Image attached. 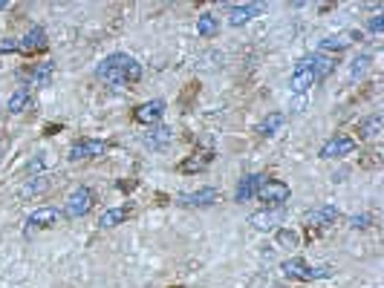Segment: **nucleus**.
I'll use <instances>...</instances> for the list:
<instances>
[{
	"mask_svg": "<svg viewBox=\"0 0 384 288\" xmlns=\"http://www.w3.org/2000/svg\"><path fill=\"white\" fill-rule=\"evenodd\" d=\"M260 12H263L260 4H237V6H229V23H232V26H243V23L254 20Z\"/></svg>",
	"mask_w": 384,
	"mask_h": 288,
	"instance_id": "16",
	"label": "nucleus"
},
{
	"mask_svg": "<svg viewBox=\"0 0 384 288\" xmlns=\"http://www.w3.org/2000/svg\"><path fill=\"white\" fill-rule=\"evenodd\" d=\"M309 63H312V70H315V78H318V81H324L327 75H332V70H335V63H338V58H332V55H321V52H315V55H309Z\"/></svg>",
	"mask_w": 384,
	"mask_h": 288,
	"instance_id": "18",
	"label": "nucleus"
},
{
	"mask_svg": "<svg viewBox=\"0 0 384 288\" xmlns=\"http://www.w3.org/2000/svg\"><path fill=\"white\" fill-rule=\"evenodd\" d=\"M275 239H277V245H280V248H286V251H295V248L301 245V237H298L292 228H280Z\"/></svg>",
	"mask_w": 384,
	"mask_h": 288,
	"instance_id": "27",
	"label": "nucleus"
},
{
	"mask_svg": "<svg viewBox=\"0 0 384 288\" xmlns=\"http://www.w3.org/2000/svg\"><path fill=\"white\" fill-rule=\"evenodd\" d=\"M353 150H356V139L338 133L321 147V158H344V156H353Z\"/></svg>",
	"mask_w": 384,
	"mask_h": 288,
	"instance_id": "10",
	"label": "nucleus"
},
{
	"mask_svg": "<svg viewBox=\"0 0 384 288\" xmlns=\"http://www.w3.org/2000/svg\"><path fill=\"white\" fill-rule=\"evenodd\" d=\"M107 153V142L102 139H78L70 147V162H84V158H99Z\"/></svg>",
	"mask_w": 384,
	"mask_h": 288,
	"instance_id": "7",
	"label": "nucleus"
},
{
	"mask_svg": "<svg viewBox=\"0 0 384 288\" xmlns=\"http://www.w3.org/2000/svg\"><path fill=\"white\" fill-rule=\"evenodd\" d=\"M44 46H47V32L41 26H32L26 35L18 41V52L20 55H38Z\"/></svg>",
	"mask_w": 384,
	"mask_h": 288,
	"instance_id": "11",
	"label": "nucleus"
},
{
	"mask_svg": "<svg viewBox=\"0 0 384 288\" xmlns=\"http://www.w3.org/2000/svg\"><path fill=\"white\" fill-rule=\"evenodd\" d=\"M220 199V194L214 187H200V190H191V194H176V205L182 208H208Z\"/></svg>",
	"mask_w": 384,
	"mask_h": 288,
	"instance_id": "8",
	"label": "nucleus"
},
{
	"mask_svg": "<svg viewBox=\"0 0 384 288\" xmlns=\"http://www.w3.org/2000/svg\"><path fill=\"white\" fill-rule=\"evenodd\" d=\"M266 184V176L263 173H246L240 182H237V190H234V202H248L260 194V187Z\"/></svg>",
	"mask_w": 384,
	"mask_h": 288,
	"instance_id": "9",
	"label": "nucleus"
},
{
	"mask_svg": "<svg viewBox=\"0 0 384 288\" xmlns=\"http://www.w3.org/2000/svg\"><path fill=\"white\" fill-rule=\"evenodd\" d=\"M171 142H174V133H171V127H165V124H153L150 133L145 136V144L153 147V150H165Z\"/></svg>",
	"mask_w": 384,
	"mask_h": 288,
	"instance_id": "17",
	"label": "nucleus"
},
{
	"mask_svg": "<svg viewBox=\"0 0 384 288\" xmlns=\"http://www.w3.org/2000/svg\"><path fill=\"white\" fill-rule=\"evenodd\" d=\"M286 211L283 208H266V211H258V213H251V225L258 228V231H275L280 222H283Z\"/></svg>",
	"mask_w": 384,
	"mask_h": 288,
	"instance_id": "12",
	"label": "nucleus"
},
{
	"mask_svg": "<svg viewBox=\"0 0 384 288\" xmlns=\"http://www.w3.org/2000/svg\"><path fill=\"white\" fill-rule=\"evenodd\" d=\"M6 52H18V41L15 38H4V41H0V55H6Z\"/></svg>",
	"mask_w": 384,
	"mask_h": 288,
	"instance_id": "31",
	"label": "nucleus"
},
{
	"mask_svg": "<svg viewBox=\"0 0 384 288\" xmlns=\"http://www.w3.org/2000/svg\"><path fill=\"white\" fill-rule=\"evenodd\" d=\"M381 130H384V118H381L378 113L367 115V118L359 124V133H361V139H376Z\"/></svg>",
	"mask_w": 384,
	"mask_h": 288,
	"instance_id": "21",
	"label": "nucleus"
},
{
	"mask_svg": "<svg viewBox=\"0 0 384 288\" xmlns=\"http://www.w3.org/2000/svg\"><path fill=\"white\" fill-rule=\"evenodd\" d=\"M6 6H9V4H6V0H0V9H6Z\"/></svg>",
	"mask_w": 384,
	"mask_h": 288,
	"instance_id": "32",
	"label": "nucleus"
},
{
	"mask_svg": "<svg viewBox=\"0 0 384 288\" xmlns=\"http://www.w3.org/2000/svg\"><path fill=\"white\" fill-rule=\"evenodd\" d=\"M0 150H4V133H0Z\"/></svg>",
	"mask_w": 384,
	"mask_h": 288,
	"instance_id": "33",
	"label": "nucleus"
},
{
	"mask_svg": "<svg viewBox=\"0 0 384 288\" xmlns=\"http://www.w3.org/2000/svg\"><path fill=\"white\" fill-rule=\"evenodd\" d=\"M127 216H131V208H110V211H104V213L99 216V228H102V231L116 228V225H121Z\"/></svg>",
	"mask_w": 384,
	"mask_h": 288,
	"instance_id": "19",
	"label": "nucleus"
},
{
	"mask_svg": "<svg viewBox=\"0 0 384 288\" xmlns=\"http://www.w3.org/2000/svg\"><path fill=\"white\" fill-rule=\"evenodd\" d=\"M47 187H49V182H47V179H32V182L26 184V190H23V196H35V194H44Z\"/></svg>",
	"mask_w": 384,
	"mask_h": 288,
	"instance_id": "29",
	"label": "nucleus"
},
{
	"mask_svg": "<svg viewBox=\"0 0 384 288\" xmlns=\"http://www.w3.org/2000/svg\"><path fill=\"white\" fill-rule=\"evenodd\" d=\"M29 101H32L29 89H15V92L9 95V101H6V110H9L12 115H18V113H23V110L29 107Z\"/></svg>",
	"mask_w": 384,
	"mask_h": 288,
	"instance_id": "24",
	"label": "nucleus"
},
{
	"mask_svg": "<svg viewBox=\"0 0 384 288\" xmlns=\"http://www.w3.org/2000/svg\"><path fill=\"white\" fill-rule=\"evenodd\" d=\"M349 44H353V32H341V35H330V38H324L321 44H318V52H321V55H332V58H338Z\"/></svg>",
	"mask_w": 384,
	"mask_h": 288,
	"instance_id": "15",
	"label": "nucleus"
},
{
	"mask_svg": "<svg viewBox=\"0 0 384 288\" xmlns=\"http://www.w3.org/2000/svg\"><path fill=\"white\" fill-rule=\"evenodd\" d=\"M283 127V113H272V115H266L263 121H260V127H258V136L260 139H269V136H275L277 130Z\"/></svg>",
	"mask_w": 384,
	"mask_h": 288,
	"instance_id": "25",
	"label": "nucleus"
},
{
	"mask_svg": "<svg viewBox=\"0 0 384 288\" xmlns=\"http://www.w3.org/2000/svg\"><path fill=\"white\" fill-rule=\"evenodd\" d=\"M370 63H373V55H367V52L356 55V61L349 63V78H353V81H361V78L370 73Z\"/></svg>",
	"mask_w": 384,
	"mask_h": 288,
	"instance_id": "23",
	"label": "nucleus"
},
{
	"mask_svg": "<svg viewBox=\"0 0 384 288\" xmlns=\"http://www.w3.org/2000/svg\"><path fill=\"white\" fill-rule=\"evenodd\" d=\"M61 222V211L58 208H38L26 216V237H32L35 231H49Z\"/></svg>",
	"mask_w": 384,
	"mask_h": 288,
	"instance_id": "4",
	"label": "nucleus"
},
{
	"mask_svg": "<svg viewBox=\"0 0 384 288\" xmlns=\"http://www.w3.org/2000/svg\"><path fill=\"white\" fill-rule=\"evenodd\" d=\"M367 29L373 32V35H378V32L384 29V15H373V18L367 20Z\"/></svg>",
	"mask_w": 384,
	"mask_h": 288,
	"instance_id": "30",
	"label": "nucleus"
},
{
	"mask_svg": "<svg viewBox=\"0 0 384 288\" xmlns=\"http://www.w3.org/2000/svg\"><path fill=\"white\" fill-rule=\"evenodd\" d=\"M162 113H165V101H162V99H153V101H145V104H139V107L133 110V121L153 127L159 118H162Z\"/></svg>",
	"mask_w": 384,
	"mask_h": 288,
	"instance_id": "13",
	"label": "nucleus"
},
{
	"mask_svg": "<svg viewBox=\"0 0 384 288\" xmlns=\"http://www.w3.org/2000/svg\"><path fill=\"white\" fill-rule=\"evenodd\" d=\"M197 32L203 38H214L217 32H220V20L211 15V12H205V15H200V20H197Z\"/></svg>",
	"mask_w": 384,
	"mask_h": 288,
	"instance_id": "26",
	"label": "nucleus"
},
{
	"mask_svg": "<svg viewBox=\"0 0 384 288\" xmlns=\"http://www.w3.org/2000/svg\"><path fill=\"white\" fill-rule=\"evenodd\" d=\"M52 78H55V63L52 61H44L32 70V87H49Z\"/></svg>",
	"mask_w": 384,
	"mask_h": 288,
	"instance_id": "20",
	"label": "nucleus"
},
{
	"mask_svg": "<svg viewBox=\"0 0 384 288\" xmlns=\"http://www.w3.org/2000/svg\"><path fill=\"white\" fill-rule=\"evenodd\" d=\"M95 78L113 89H124L127 84H136L142 78V63L124 52H113L95 67Z\"/></svg>",
	"mask_w": 384,
	"mask_h": 288,
	"instance_id": "1",
	"label": "nucleus"
},
{
	"mask_svg": "<svg viewBox=\"0 0 384 288\" xmlns=\"http://www.w3.org/2000/svg\"><path fill=\"white\" fill-rule=\"evenodd\" d=\"M211 162V150L208 153H194L191 158H185V162L179 165V173H197V170H205Z\"/></svg>",
	"mask_w": 384,
	"mask_h": 288,
	"instance_id": "22",
	"label": "nucleus"
},
{
	"mask_svg": "<svg viewBox=\"0 0 384 288\" xmlns=\"http://www.w3.org/2000/svg\"><path fill=\"white\" fill-rule=\"evenodd\" d=\"M370 222H373L370 213H356V216H349V228H353V231H364V228H370Z\"/></svg>",
	"mask_w": 384,
	"mask_h": 288,
	"instance_id": "28",
	"label": "nucleus"
},
{
	"mask_svg": "<svg viewBox=\"0 0 384 288\" xmlns=\"http://www.w3.org/2000/svg\"><path fill=\"white\" fill-rule=\"evenodd\" d=\"M289 184L286 182H277V179H266V184L260 187V194H258V199L260 202H266L269 208H283L286 202H289Z\"/></svg>",
	"mask_w": 384,
	"mask_h": 288,
	"instance_id": "5",
	"label": "nucleus"
},
{
	"mask_svg": "<svg viewBox=\"0 0 384 288\" xmlns=\"http://www.w3.org/2000/svg\"><path fill=\"white\" fill-rule=\"evenodd\" d=\"M315 84H318V78H315V70H312V63H309V55H306V58L298 61V67H295V73H292L289 87H292L295 95H304V92H309Z\"/></svg>",
	"mask_w": 384,
	"mask_h": 288,
	"instance_id": "6",
	"label": "nucleus"
},
{
	"mask_svg": "<svg viewBox=\"0 0 384 288\" xmlns=\"http://www.w3.org/2000/svg\"><path fill=\"white\" fill-rule=\"evenodd\" d=\"M280 271L289 277V280H298V282H315V280H330L332 277V268L330 265H309L306 260L295 257V260H286L280 265Z\"/></svg>",
	"mask_w": 384,
	"mask_h": 288,
	"instance_id": "2",
	"label": "nucleus"
},
{
	"mask_svg": "<svg viewBox=\"0 0 384 288\" xmlns=\"http://www.w3.org/2000/svg\"><path fill=\"white\" fill-rule=\"evenodd\" d=\"M338 219V208L335 205H321V208H315L304 216V222L309 228H324V225H332V222Z\"/></svg>",
	"mask_w": 384,
	"mask_h": 288,
	"instance_id": "14",
	"label": "nucleus"
},
{
	"mask_svg": "<svg viewBox=\"0 0 384 288\" xmlns=\"http://www.w3.org/2000/svg\"><path fill=\"white\" fill-rule=\"evenodd\" d=\"M92 202H95V194L90 187H76L73 194L67 196V205H64V216H70V219H81L92 211Z\"/></svg>",
	"mask_w": 384,
	"mask_h": 288,
	"instance_id": "3",
	"label": "nucleus"
}]
</instances>
